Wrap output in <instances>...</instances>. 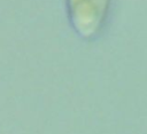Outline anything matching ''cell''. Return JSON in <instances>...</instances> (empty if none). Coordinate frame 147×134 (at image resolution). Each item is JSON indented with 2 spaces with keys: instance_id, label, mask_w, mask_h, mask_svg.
Returning <instances> with one entry per match:
<instances>
[{
  "instance_id": "6da1fadb",
  "label": "cell",
  "mask_w": 147,
  "mask_h": 134,
  "mask_svg": "<svg viewBox=\"0 0 147 134\" xmlns=\"http://www.w3.org/2000/svg\"><path fill=\"white\" fill-rule=\"evenodd\" d=\"M110 0H67L69 19L83 38H93L103 26Z\"/></svg>"
}]
</instances>
